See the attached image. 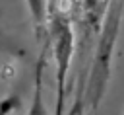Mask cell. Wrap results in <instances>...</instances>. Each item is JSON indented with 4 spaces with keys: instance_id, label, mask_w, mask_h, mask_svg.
Wrapping results in <instances>:
<instances>
[{
    "instance_id": "cell-2",
    "label": "cell",
    "mask_w": 124,
    "mask_h": 115,
    "mask_svg": "<svg viewBox=\"0 0 124 115\" xmlns=\"http://www.w3.org/2000/svg\"><path fill=\"white\" fill-rule=\"evenodd\" d=\"M110 0H79L81 19H79V53L89 51L91 39L97 35L101 27V18L105 16V10Z\"/></svg>"
},
{
    "instance_id": "cell-1",
    "label": "cell",
    "mask_w": 124,
    "mask_h": 115,
    "mask_svg": "<svg viewBox=\"0 0 124 115\" xmlns=\"http://www.w3.org/2000/svg\"><path fill=\"white\" fill-rule=\"evenodd\" d=\"M103 18H105L103 25L97 31L99 35L97 49L89 62L87 80L83 82V92H81V107H85V101H87L91 111L99 107L110 82L114 47H116V39H118L122 18H124V0H110Z\"/></svg>"
},
{
    "instance_id": "cell-3",
    "label": "cell",
    "mask_w": 124,
    "mask_h": 115,
    "mask_svg": "<svg viewBox=\"0 0 124 115\" xmlns=\"http://www.w3.org/2000/svg\"><path fill=\"white\" fill-rule=\"evenodd\" d=\"M31 21H33V29H35V37L37 41L43 43L45 39V27H46V0H25Z\"/></svg>"
}]
</instances>
